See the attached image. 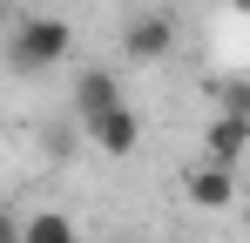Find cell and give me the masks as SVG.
I'll list each match as a JSON object with an SVG mask.
<instances>
[{"mask_svg": "<svg viewBox=\"0 0 250 243\" xmlns=\"http://www.w3.org/2000/svg\"><path fill=\"white\" fill-rule=\"evenodd\" d=\"M68 47H75V27L68 20H54V14H27L14 40H7V68L14 75H47L54 61H68Z\"/></svg>", "mask_w": 250, "mask_h": 243, "instance_id": "cell-1", "label": "cell"}, {"mask_svg": "<svg viewBox=\"0 0 250 243\" xmlns=\"http://www.w3.org/2000/svg\"><path fill=\"white\" fill-rule=\"evenodd\" d=\"M82 135L102 149V156H135V149H142V115L128 108L122 95H115L108 108H95V115L82 122Z\"/></svg>", "mask_w": 250, "mask_h": 243, "instance_id": "cell-2", "label": "cell"}, {"mask_svg": "<svg viewBox=\"0 0 250 243\" xmlns=\"http://www.w3.org/2000/svg\"><path fill=\"white\" fill-rule=\"evenodd\" d=\"M122 54L142 61V68H149V61H169V54H176V20H169V14H135L122 27Z\"/></svg>", "mask_w": 250, "mask_h": 243, "instance_id": "cell-3", "label": "cell"}, {"mask_svg": "<svg viewBox=\"0 0 250 243\" xmlns=\"http://www.w3.org/2000/svg\"><path fill=\"white\" fill-rule=\"evenodd\" d=\"M250 149V115H230V108H216V122H209L203 135V162H216V169H237Z\"/></svg>", "mask_w": 250, "mask_h": 243, "instance_id": "cell-4", "label": "cell"}, {"mask_svg": "<svg viewBox=\"0 0 250 243\" xmlns=\"http://www.w3.org/2000/svg\"><path fill=\"white\" fill-rule=\"evenodd\" d=\"M183 196L196 202V209H230V202H237V169H216V162H196V169L183 176Z\"/></svg>", "mask_w": 250, "mask_h": 243, "instance_id": "cell-5", "label": "cell"}, {"mask_svg": "<svg viewBox=\"0 0 250 243\" xmlns=\"http://www.w3.org/2000/svg\"><path fill=\"white\" fill-rule=\"evenodd\" d=\"M14 243H82V223L68 209H34V216H21V237Z\"/></svg>", "mask_w": 250, "mask_h": 243, "instance_id": "cell-6", "label": "cell"}, {"mask_svg": "<svg viewBox=\"0 0 250 243\" xmlns=\"http://www.w3.org/2000/svg\"><path fill=\"white\" fill-rule=\"evenodd\" d=\"M115 95H122V81L108 75V68H82L75 75V122H88L95 108H108Z\"/></svg>", "mask_w": 250, "mask_h": 243, "instance_id": "cell-7", "label": "cell"}, {"mask_svg": "<svg viewBox=\"0 0 250 243\" xmlns=\"http://www.w3.org/2000/svg\"><path fill=\"white\" fill-rule=\"evenodd\" d=\"M216 95H223V108H230V115H250V88H244V75H230Z\"/></svg>", "mask_w": 250, "mask_h": 243, "instance_id": "cell-8", "label": "cell"}, {"mask_svg": "<svg viewBox=\"0 0 250 243\" xmlns=\"http://www.w3.org/2000/svg\"><path fill=\"white\" fill-rule=\"evenodd\" d=\"M21 237V216H14V209H0V243H14Z\"/></svg>", "mask_w": 250, "mask_h": 243, "instance_id": "cell-9", "label": "cell"}]
</instances>
